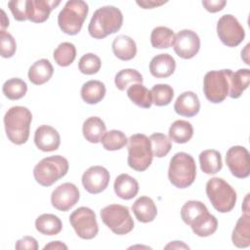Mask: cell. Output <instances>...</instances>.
Instances as JSON below:
<instances>
[{
    "mask_svg": "<svg viewBox=\"0 0 250 250\" xmlns=\"http://www.w3.org/2000/svg\"><path fill=\"white\" fill-rule=\"evenodd\" d=\"M123 23L121 11L114 6H104L97 9L88 25L89 34L95 39H103L117 32Z\"/></svg>",
    "mask_w": 250,
    "mask_h": 250,
    "instance_id": "6da1fadb",
    "label": "cell"
},
{
    "mask_svg": "<svg viewBox=\"0 0 250 250\" xmlns=\"http://www.w3.org/2000/svg\"><path fill=\"white\" fill-rule=\"evenodd\" d=\"M32 114L25 106L16 105L7 110L4 116L6 135L13 144H25L29 137Z\"/></svg>",
    "mask_w": 250,
    "mask_h": 250,
    "instance_id": "7a4b0ae2",
    "label": "cell"
},
{
    "mask_svg": "<svg viewBox=\"0 0 250 250\" xmlns=\"http://www.w3.org/2000/svg\"><path fill=\"white\" fill-rule=\"evenodd\" d=\"M196 177V165L193 157L187 152L175 153L168 169V178L173 186L186 188L193 184Z\"/></svg>",
    "mask_w": 250,
    "mask_h": 250,
    "instance_id": "3957f363",
    "label": "cell"
},
{
    "mask_svg": "<svg viewBox=\"0 0 250 250\" xmlns=\"http://www.w3.org/2000/svg\"><path fill=\"white\" fill-rule=\"evenodd\" d=\"M68 168L69 164L65 157L62 155H52L43 158L35 165L33 176L39 185L50 187L64 177Z\"/></svg>",
    "mask_w": 250,
    "mask_h": 250,
    "instance_id": "277c9868",
    "label": "cell"
},
{
    "mask_svg": "<svg viewBox=\"0 0 250 250\" xmlns=\"http://www.w3.org/2000/svg\"><path fill=\"white\" fill-rule=\"evenodd\" d=\"M88 12L89 7L85 1H67L58 16L61 30L68 35H76L81 30Z\"/></svg>",
    "mask_w": 250,
    "mask_h": 250,
    "instance_id": "5b68a950",
    "label": "cell"
},
{
    "mask_svg": "<svg viewBox=\"0 0 250 250\" xmlns=\"http://www.w3.org/2000/svg\"><path fill=\"white\" fill-rule=\"evenodd\" d=\"M206 194L213 207L220 213H228L236 202V192L224 179L214 177L206 184Z\"/></svg>",
    "mask_w": 250,
    "mask_h": 250,
    "instance_id": "8992f818",
    "label": "cell"
},
{
    "mask_svg": "<svg viewBox=\"0 0 250 250\" xmlns=\"http://www.w3.org/2000/svg\"><path fill=\"white\" fill-rule=\"evenodd\" d=\"M153 154L149 138L144 134H134L128 139V165L133 170L143 172L152 162Z\"/></svg>",
    "mask_w": 250,
    "mask_h": 250,
    "instance_id": "52a82bcc",
    "label": "cell"
},
{
    "mask_svg": "<svg viewBox=\"0 0 250 250\" xmlns=\"http://www.w3.org/2000/svg\"><path fill=\"white\" fill-rule=\"evenodd\" d=\"M231 69L211 70L207 72L203 79V92L206 99L219 104L226 100L229 92V77Z\"/></svg>",
    "mask_w": 250,
    "mask_h": 250,
    "instance_id": "ba28073f",
    "label": "cell"
},
{
    "mask_svg": "<svg viewBox=\"0 0 250 250\" xmlns=\"http://www.w3.org/2000/svg\"><path fill=\"white\" fill-rule=\"evenodd\" d=\"M101 219L113 233L118 235L127 234L134 228L129 208L120 204H110L103 208Z\"/></svg>",
    "mask_w": 250,
    "mask_h": 250,
    "instance_id": "9c48e42d",
    "label": "cell"
},
{
    "mask_svg": "<svg viewBox=\"0 0 250 250\" xmlns=\"http://www.w3.org/2000/svg\"><path fill=\"white\" fill-rule=\"evenodd\" d=\"M69 222L76 234L82 239H92L99 232L96 214L91 208H77L70 214Z\"/></svg>",
    "mask_w": 250,
    "mask_h": 250,
    "instance_id": "30bf717a",
    "label": "cell"
},
{
    "mask_svg": "<svg viewBox=\"0 0 250 250\" xmlns=\"http://www.w3.org/2000/svg\"><path fill=\"white\" fill-rule=\"evenodd\" d=\"M219 39L228 47L238 46L245 37V31L237 19L232 15L222 16L217 22Z\"/></svg>",
    "mask_w": 250,
    "mask_h": 250,
    "instance_id": "8fae6325",
    "label": "cell"
},
{
    "mask_svg": "<svg viewBox=\"0 0 250 250\" xmlns=\"http://www.w3.org/2000/svg\"><path fill=\"white\" fill-rule=\"evenodd\" d=\"M226 164L234 177L247 178L250 174L249 151L241 146H231L226 153Z\"/></svg>",
    "mask_w": 250,
    "mask_h": 250,
    "instance_id": "7c38bea8",
    "label": "cell"
},
{
    "mask_svg": "<svg viewBox=\"0 0 250 250\" xmlns=\"http://www.w3.org/2000/svg\"><path fill=\"white\" fill-rule=\"evenodd\" d=\"M175 53L182 59L193 58L200 49V39L196 32L190 29H183L175 34L173 43Z\"/></svg>",
    "mask_w": 250,
    "mask_h": 250,
    "instance_id": "4fadbf2b",
    "label": "cell"
},
{
    "mask_svg": "<svg viewBox=\"0 0 250 250\" xmlns=\"http://www.w3.org/2000/svg\"><path fill=\"white\" fill-rule=\"evenodd\" d=\"M78 188L72 183H63L57 187L51 194V203L59 211H68L79 200Z\"/></svg>",
    "mask_w": 250,
    "mask_h": 250,
    "instance_id": "5bb4252c",
    "label": "cell"
},
{
    "mask_svg": "<svg viewBox=\"0 0 250 250\" xmlns=\"http://www.w3.org/2000/svg\"><path fill=\"white\" fill-rule=\"evenodd\" d=\"M110 175L107 169L103 166L96 165L87 169L82 175V185L84 188L92 194L104 191L109 183Z\"/></svg>",
    "mask_w": 250,
    "mask_h": 250,
    "instance_id": "9a60e30c",
    "label": "cell"
},
{
    "mask_svg": "<svg viewBox=\"0 0 250 250\" xmlns=\"http://www.w3.org/2000/svg\"><path fill=\"white\" fill-rule=\"evenodd\" d=\"M34 143L42 151H54L60 146L61 137L55 128L49 125H41L34 133Z\"/></svg>",
    "mask_w": 250,
    "mask_h": 250,
    "instance_id": "2e32d148",
    "label": "cell"
},
{
    "mask_svg": "<svg viewBox=\"0 0 250 250\" xmlns=\"http://www.w3.org/2000/svg\"><path fill=\"white\" fill-rule=\"evenodd\" d=\"M61 4L60 0H28V21L41 23L48 20L50 13Z\"/></svg>",
    "mask_w": 250,
    "mask_h": 250,
    "instance_id": "e0dca14e",
    "label": "cell"
},
{
    "mask_svg": "<svg viewBox=\"0 0 250 250\" xmlns=\"http://www.w3.org/2000/svg\"><path fill=\"white\" fill-rule=\"evenodd\" d=\"M176 113L181 116L192 117L199 112L200 103L197 95L191 91H187L177 98L174 104Z\"/></svg>",
    "mask_w": 250,
    "mask_h": 250,
    "instance_id": "ac0fdd59",
    "label": "cell"
},
{
    "mask_svg": "<svg viewBox=\"0 0 250 250\" xmlns=\"http://www.w3.org/2000/svg\"><path fill=\"white\" fill-rule=\"evenodd\" d=\"M176 68L175 59L169 54H159L153 57L149 62V71L156 78L171 76Z\"/></svg>",
    "mask_w": 250,
    "mask_h": 250,
    "instance_id": "d6986e66",
    "label": "cell"
},
{
    "mask_svg": "<svg viewBox=\"0 0 250 250\" xmlns=\"http://www.w3.org/2000/svg\"><path fill=\"white\" fill-rule=\"evenodd\" d=\"M189 226L194 234L200 237H207L217 230L218 220L214 215L210 214L209 211L206 210L199 214Z\"/></svg>",
    "mask_w": 250,
    "mask_h": 250,
    "instance_id": "ffe728a7",
    "label": "cell"
},
{
    "mask_svg": "<svg viewBox=\"0 0 250 250\" xmlns=\"http://www.w3.org/2000/svg\"><path fill=\"white\" fill-rule=\"evenodd\" d=\"M132 211L136 219L141 223H150L157 215L156 205L148 196H140L133 203Z\"/></svg>",
    "mask_w": 250,
    "mask_h": 250,
    "instance_id": "44dd1931",
    "label": "cell"
},
{
    "mask_svg": "<svg viewBox=\"0 0 250 250\" xmlns=\"http://www.w3.org/2000/svg\"><path fill=\"white\" fill-rule=\"evenodd\" d=\"M113 188L118 197L124 200H129L138 194L139 184L137 180L130 175L120 174L114 181Z\"/></svg>",
    "mask_w": 250,
    "mask_h": 250,
    "instance_id": "7402d4cb",
    "label": "cell"
},
{
    "mask_svg": "<svg viewBox=\"0 0 250 250\" xmlns=\"http://www.w3.org/2000/svg\"><path fill=\"white\" fill-rule=\"evenodd\" d=\"M112 52L121 61H130L137 54L136 42L127 35H118L112 42Z\"/></svg>",
    "mask_w": 250,
    "mask_h": 250,
    "instance_id": "603a6c76",
    "label": "cell"
},
{
    "mask_svg": "<svg viewBox=\"0 0 250 250\" xmlns=\"http://www.w3.org/2000/svg\"><path fill=\"white\" fill-rule=\"evenodd\" d=\"M54 73V67L49 60L41 59L35 62L28 70V79L34 85H42L49 81Z\"/></svg>",
    "mask_w": 250,
    "mask_h": 250,
    "instance_id": "cb8c5ba5",
    "label": "cell"
},
{
    "mask_svg": "<svg viewBox=\"0 0 250 250\" xmlns=\"http://www.w3.org/2000/svg\"><path fill=\"white\" fill-rule=\"evenodd\" d=\"M231 240L237 248H246L250 246V216L243 214L236 222L232 230Z\"/></svg>",
    "mask_w": 250,
    "mask_h": 250,
    "instance_id": "d4e9b609",
    "label": "cell"
},
{
    "mask_svg": "<svg viewBox=\"0 0 250 250\" xmlns=\"http://www.w3.org/2000/svg\"><path fill=\"white\" fill-rule=\"evenodd\" d=\"M106 130L104 122L98 116H91L87 118L82 126V133L86 141L92 144L101 142Z\"/></svg>",
    "mask_w": 250,
    "mask_h": 250,
    "instance_id": "484cf974",
    "label": "cell"
},
{
    "mask_svg": "<svg viewBox=\"0 0 250 250\" xmlns=\"http://www.w3.org/2000/svg\"><path fill=\"white\" fill-rule=\"evenodd\" d=\"M105 91V86L102 81L89 80L83 84L80 94L86 104H96L104 98Z\"/></svg>",
    "mask_w": 250,
    "mask_h": 250,
    "instance_id": "4316f807",
    "label": "cell"
},
{
    "mask_svg": "<svg viewBox=\"0 0 250 250\" xmlns=\"http://www.w3.org/2000/svg\"><path fill=\"white\" fill-rule=\"evenodd\" d=\"M250 80V70L241 68L235 72H231L229 77V96L232 99H238L242 93L248 88Z\"/></svg>",
    "mask_w": 250,
    "mask_h": 250,
    "instance_id": "83f0119b",
    "label": "cell"
},
{
    "mask_svg": "<svg viewBox=\"0 0 250 250\" xmlns=\"http://www.w3.org/2000/svg\"><path fill=\"white\" fill-rule=\"evenodd\" d=\"M199 163L202 172L208 175L218 173L223 167L221 153L215 149H206L200 152Z\"/></svg>",
    "mask_w": 250,
    "mask_h": 250,
    "instance_id": "f1b7e54d",
    "label": "cell"
},
{
    "mask_svg": "<svg viewBox=\"0 0 250 250\" xmlns=\"http://www.w3.org/2000/svg\"><path fill=\"white\" fill-rule=\"evenodd\" d=\"M37 231L45 235H56L62 231V223L54 214H42L35 221Z\"/></svg>",
    "mask_w": 250,
    "mask_h": 250,
    "instance_id": "f546056e",
    "label": "cell"
},
{
    "mask_svg": "<svg viewBox=\"0 0 250 250\" xmlns=\"http://www.w3.org/2000/svg\"><path fill=\"white\" fill-rule=\"evenodd\" d=\"M169 139L177 144H186L193 136V127L187 120H176L169 128Z\"/></svg>",
    "mask_w": 250,
    "mask_h": 250,
    "instance_id": "4dcf8cb0",
    "label": "cell"
},
{
    "mask_svg": "<svg viewBox=\"0 0 250 250\" xmlns=\"http://www.w3.org/2000/svg\"><path fill=\"white\" fill-rule=\"evenodd\" d=\"M128 98L138 106L149 108L152 104V97L150 90L141 83L133 84L127 89Z\"/></svg>",
    "mask_w": 250,
    "mask_h": 250,
    "instance_id": "1f68e13d",
    "label": "cell"
},
{
    "mask_svg": "<svg viewBox=\"0 0 250 250\" xmlns=\"http://www.w3.org/2000/svg\"><path fill=\"white\" fill-rule=\"evenodd\" d=\"M175 37L174 31L166 26H156L150 34V43L153 48L167 49L172 46Z\"/></svg>",
    "mask_w": 250,
    "mask_h": 250,
    "instance_id": "d6a6232c",
    "label": "cell"
},
{
    "mask_svg": "<svg viewBox=\"0 0 250 250\" xmlns=\"http://www.w3.org/2000/svg\"><path fill=\"white\" fill-rule=\"evenodd\" d=\"M53 57L60 66H68L76 58V48L70 42H62L55 49Z\"/></svg>",
    "mask_w": 250,
    "mask_h": 250,
    "instance_id": "836d02e7",
    "label": "cell"
},
{
    "mask_svg": "<svg viewBox=\"0 0 250 250\" xmlns=\"http://www.w3.org/2000/svg\"><path fill=\"white\" fill-rule=\"evenodd\" d=\"M114 83L117 89H119L120 91H124L128 88V86L130 87L133 84H143V76L136 69L125 68L116 73Z\"/></svg>",
    "mask_w": 250,
    "mask_h": 250,
    "instance_id": "e575fe53",
    "label": "cell"
},
{
    "mask_svg": "<svg viewBox=\"0 0 250 250\" xmlns=\"http://www.w3.org/2000/svg\"><path fill=\"white\" fill-rule=\"evenodd\" d=\"M101 142L104 149L113 151L124 147L128 144V139L122 131L110 130L104 133Z\"/></svg>",
    "mask_w": 250,
    "mask_h": 250,
    "instance_id": "d590c367",
    "label": "cell"
},
{
    "mask_svg": "<svg viewBox=\"0 0 250 250\" xmlns=\"http://www.w3.org/2000/svg\"><path fill=\"white\" fill-rule=\"evenodd\" d=\"M2 91L5 97L9 100H20L26 94L27 85L21 78H11L5 81Z\"/></svg>",
    "mask_w": 250,
    "mask_h": 250,
    "instance_id": "8d00e7d4",
    "label": "cell"
},
{
    "mask_svg": "<svg viewBox=\"0 0 250 250\" xmlns=\"http://www.w3.org/2000/svg\"><path fill=\"white\" fill-rule=\"evenodd\" d=\"M152 154L155 157L161 158L166 156L172 148L171 140L162 133H153L149 137Z\"/></svg>",
    "mask_w": 250,
    "mask_h": 250,
    "instance_id": "74e56055",
    "label": "cell"
},
{
    "mask_svg": "<svg viewBox=\"0 0 250 250\" xmlns=\"http://www.w3.org/2000/svg\"><path fill=\"white\" fill-rule=\"evenodd\" d=\"M152 104L157 106H164L169 104L174 97V90L168 84H156L151 90Z\"/></svg>",
    "mask_w": 250,
    "mask_h": 250,
    "instance_id": "f35d334b",
    "label": "cell"
},
{
    "mask_svg": "<svg viewBox=\"0 0 250 250\" xmlns=\"http://www.w3.org/2000/svg\"><path fill=\"white\" fill-rule=\"evenodd\" d=\"M208 210L204 203L198 200L187 201L181 209V218L185 224L190 225V223L202 212Z\"/></svg>",
    "mask_w": 250,
    "mask_h": 250,
    "instance_id": "ab89813d",
    "label": "cell"
},
{
    "mask_svg": "<svg viewBox=\"0 0 250 250\" xmlns=\"http://www.w3.org/2000/svg\"><path fill=\"white\" fill-rule=\"evenodd\" d=\"M101 66H102L101 59L93 53L85 54L80 58L78 62V69L80 70V72L87 75H92L97 73L100 70Z\"/></svg>",
    "mask_w": 250,
    "mask_h": 250,
    "instance_id": "60d3db41",
    "label": "cell"
},
{
    "mask_svg": "<svg viewBox=\"0 0 250 250\" xmlns=\"http://www.w3.org/2000/svg\"><path fill=\"white\" fill-rule=\"evenodd\" d=\"M0 50L3 58L13 57L17 50L15 38L6 30L0 31Z\"/></svg>",
    "mask_w": 250,
    "mask_h": 250,
    "instance_id": "b9f144b4",
    "label": "cell"
},
{
    "mask_svg": "<svg viewBox=\"0 0 250 250\" xmlns=\"http://www.w3.org/2000/svg\"><path fill=\"white\" fill-rule=\"evenodd\" d=\"M8 6L16 21H23L28 20V0H13L8 3Z\"/></svg>",
    "mask_w": 250,
    "mask_h": 250,
    "instance_id": "7bdbcfd3",
    "label": "cell"
},
{
    "mask_svg": "<svg viewBox=\"0 0 250 250\" xmlns=\"http://www.w3.org/2000/svg\"><path fill=\"white\" fill-rule=\"evenodd\" d=\"M15 248L17 250H37L38 243L37 240L32 236H23L16 242Z\"/></svg>",
    "mask_w": 250,
    "mask_h": 250,
    "instance_id": "ee69618b",
    "label": "cell"
},
{
    "mask_svg": "<svg viewBox=\"0 0 250 250\" xmlns=\"http://www.w3.org/2000/svg\"><path fill=\"white\" fill-rule=\"evenodd\" d=\"M227 1L225 0H203L202 5L203 7L210 13H217L222 11L226 6Z\"/></svg>",
    "mask_w": 250,
    "mask_h": 250,
    "instance_id": "f6af8a7d",
    "label": "cell"
},
{
    "mask_svg": "<svg viewBox=\"0 0 250 250\" xmlns=\"http://www.w3.org/2000/svg\"><path fill=\"white\" fill-rule=\"evenodd\" d=\"M167 1H155V0H144V1H137L136 3L141 6L143 9H152L158 6L165 4Z\"/></svg>",
    "mask_w": 250,
    "mask_h": 250,
    "instance_id": "bcb514c9",
    "label": "cell"
},
{
    "mask_svg": "<svg viewBox=\"0 0 250 250\" xmlns=\"http://www.w3.org/2000/svg\"><path fill=\"white\" fill-rule=\"evenodd\" d=\"M43 249H44V250H47V249H52V250H54V249H55V250L64 249V250H66V249H67V246H66L64 243L61 242V241H51L49 244L45 245Z\"/></svg>",
    "mask_w": 250,
    "mask_h": 250,
    "instance_id": "7dc6e473",
    "label": "cell"
},
{
    "mask_svg": "<svg viewBox=\"0 0 250 250\" xmlns=\"http://www.w3.org/2000/svg\"><path fill=\"white\" fill-rule=\"evenodd\" d=\"M165 249H189V247L183 241H172L165 246Z\"/></svg>",
    "mask_w": 250,
    "mask_h": 250,
    "instance_id": "c3c4849f",
    "label": "cell"
},
{
    "mask_svg": "<svg viewBox=\"0 0 250 250\" xmlns=\"http://www.w3.org/2000/svg\"><path fill=\"white\" fill-rule=\"evenodd\" d=\"M1 30H5L7 26H9V20L6 17V14L3 10H1Z\"/></svg>",
    "mask_w": 250,
    "mask_h": 250,
    "instance_id": "681fc988",
    "label": "cell"
},
{
    "mask_svg": "<svg viewBox=\"0 0 250 250\" xmlns=\"http://www.w3.org/2000/svg\"><path fill=\"white\" fill-rule=\"evenodd\" d=\"M248 198H249V193L246 195L245 199H244V203L242 206V210L244 212V214H249V206H248Z\"/></svg>",
    "mask_w": 250,
    "mask_h": 250,
    "instance_id": "f907efd6",
    "label": "cell"
}]
</instances>
